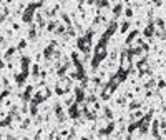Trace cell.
Wrapping results in <instances>:
<instances>
[{
    "label": "cell",
    "instance_id": "1",
    "mask_svg": "<svg viewBox=\"0 0 166 140\" xmlns=\"http://www.w3.org/2000/svg\"><path fill=\"white\" fill-rule=\"evenodd\" d=\"M121 8H123V5H121V3H118V5H116V7L113 8V13H115L116 17H118L120 13H121Z\"/></svg>",
    "mask_w": 166,
    "mask_h": 140
},
{
    "label": "cell",
    "instance_id": "3",
    "mask_svg": "<svg viewBox=\"0 0 166 140\" xmlns=\"http://www.w3.org/2000/svg\"><path fill=\"white\" fill-rule=\"evenodd\" d=\"M126 15L131 17V15H133V10H131V8H126Z\"/></svg>",
    "mask_w": 166,
    "mask_h": 140
},
{
    "label": "cell",
    "instance_id": "2",
    "mask_svg": "<svg viewBox=\"0 0 166 140\" xmlns=\"http://www.w3.org/2000/svg\"><path fill=\"white\" fill-rule=\"evenodd\" d=\"M128 27H130V22H125L123 25H121V32H126V30H128Z\"/></svg>",
    "mask_w": 166,
    "mask_h": 140
}]
</instances>
